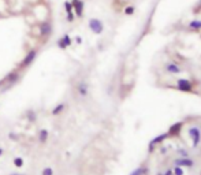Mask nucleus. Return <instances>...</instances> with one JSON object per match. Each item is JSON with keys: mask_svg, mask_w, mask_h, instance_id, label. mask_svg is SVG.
Listing matches in <instances>:
<instances>
[{"mask_svg": "<svg viewBox=\"0 0 201 175\" xmlns=\"http://www.w3.org/2000/svg\"><path fill=\"white\" fill-rule=\"evenodd\" d=\"M187 134H189L190 139H192V147L197 148L201 142V129L198 126H190L189 130H187Z\"/></svg>", "mask_w": 201, "mask_h": 175, "instance_id": "f257e3e1", "label": "nucleus"}, {"mask_svg": "<svg viewBox=\"0 0 201 175\" xmlns=\"http://www.w3.org/2000/svg\"><path fill=\"white\" fill-rule=\"evenodd\" d=\"M19 80H21V73L18 70H12V71H10L7 75L4 77L0 84H7V88H10L14 84H16Z\"/></svg>", "mask_w": 201, "mask_h": 175, "instance_id": "f03ea898", "label": "nucleus"}, {"mask_svg": "<svg viewBox=\"0 0 201 175\" xmlns=\"http://www.w3.org/2000/svg\"><path fill=\"white\" fill-rule=\"evenodd\" d=\"M36 58H37V49H30V51L26 53V56L22 59V62H21V64H19V68L30 67V66L34 63Z\"/></svg>", "mask_w": 201, "mask_h": 175, "instance_id": "7ed1b4c3", "label": "nucleus"}, {"mask_svg": "<svg viewBox=\"0 0 201 175\" xmlns=\"http://www.w3.org/2000/svg\"><path fill=\"white\" fill-rule=\"evenodd\" d=\"M177 89L181 92H186V93H193L194 86L189 80L186 78H178L177 80Z\"/></svg>", "mask_w": 201, "mask_h": 175, "instance_id": "20e7f679", "label": "nucleus"}, {"mask_svg": "<svg viewBox=\"0 0 201 175\" xmlns=\"http://www.w3.org/2000/svg\"><path fill=\"white\" fill-rule=\"evenodd\" d=\"M88 25H89V29H91L95 34H97V36L104 32V23H103L100 19H97V18H91Z\"/></svg>", "mask_w": 201, "mask_h": 175, "instance_id": "39448f33", "label": "nucleus"}, {"mask_svg": "<svg viewBox=\"0 0 201 175\" xmlns=\"http://www.w3.org/2000/svg\"><path fill=\"white\" fill-rule=\"evenodd\" d=\"M38 30H40V37H43L47 40L48 37L52 34V23L49 21H44L43 23L38 26Z\"/></svg>", "mask_w": 201, "mask_h": 175, "instance_id": "423d86ee", "label": "nucleus"}, {"mask_svg": "<svg viewBox=\"0 0 201 175\" xmlns=\"http://www.w3.org/2000/svg\"><path fill=\"white\" fill-rule=\"evenodd\" d=\"M174 166H178V167H186V168H193L196 166L194 160H192L190 157H177L174 159Z\"/></svg>", "mask_w": 201, "mask_h": 175, "instance_id": "0eeeda50", "label": "nucleus"}, {"mask_svg": "<svg viewBox=\"0 0 201 175\" xmlns=\"http://www.w3.org/2000/svg\"><path fill=\"white\" fill-rule=\"evenodd\" d=\"M168 138V134L167 133H163V134H160V135H158V137H155L152 141L149 142V147H148V151L149 152H153V149L156 147H159V145H162L166 139Z\"/></svg>", "mask_w": 201, "mask_h": 175, "instance_id": "6e6552de", "label": "nucleus"}, {"mask_svg": "<svg viewBox=\"0 0 201 175\" xmlns=\"http://www.w3.org/2000/svg\"><path fill=\"white\" fill-rule=\"evenodd\" d=\"M71 4H73V11H74L75 16L82 18V16H83V8H85V3H83L82 0H71Z\"/></svg>", "mask_w": 201, "mask_h": 175, "instance_id": "1a4fd4ad", "label": "nucleus"}, {"mask_svg": "<svg viewBox=\"0 0 201 175\" xmlns=\"http://www.w3.org/2000/svg\"><path fill=\"white\" fill-rule=\"evenodd\" d=\"M164 70H166L168 74H181L183 71V68L179 66V64L174 63V62H168V63L164 66Z\"/></svg>", "mask_w": 201, "mask_h": 175, "instance_id": "9d476101", "label": "nucleus"}, {"mask_svg": "<svg viewBox=\"0 0 201 175\" xmlns=\"http://www.w3.org/2000/svg\"><path fill=\"white\" fill-rule=\"evenodd\" d=\"M182 129H183V122H177V123H174L168 130V137H178V135L181 134Z\"/></svg>", "mask_w": 201, "mask_h": 175, "instance_id": "9b49d317", "label": "nucleus"}, {"mask_svg": "<svg viewBox=\"0 0 201 175\" xmlns=\"http://www.w3.org/2000/svg\"><path fill=\"white\" fill-rule=\"evenodd\" d=\"M77 92H78L79 96H82V97H86L89 95V85H88L86 81H79L78 85H77Z\"/></svg>", "mask_w": 201, "mask_h": 175, "instance_id": "f8f14e48", "label": "nucleus"}, {"mask_svg": "<svg viewBox=\"0 0 201 175\" xmlns=\"http://www.w3.org/2000/svg\"><path fill=\"white\" fill-rule=\"evenodd\" d=\"M64 108H66V104H64V103H60V104H58V105H55V107L52 108L51 114H52L53 116L60 115V114H62V112L64 111Z\"/></svg>", "mask_w": 201, "mask_h": 175, "instance_id": "ddd939ff", "label": "nucleus"}, {"mask_svg": "<svg viewBox=\"0 0 201 175\" xmlns=\"http://www.w3.org/2000/svg\"><path fill=\"white\" fill-rule=\"evenodd\" d=\"M48 137H49V133H48V130H45V129H43V130L38 131V141L40 144H45L48 141Z\"/></svg>", "mask_w": 201, "mask_h": 175, "instance_id": "4468645a", "label": "nucleus"}, {"mask_svg": "<svg viewBox=\"0 0 201 175\" xmlns=\"http://www.w3.org/2000/svg\"><path fill=\"white\" fill-rule=\"evenodd\" d=\"M25 116H26L28 122H30V123H34L36 119H37V115H36V112L33 111V110H29V111L25 114Z\"/></svg>", "mask_w": 201, "mask_h": 175, "instance_id": "2eb2a0df", "label": "nucleus"}, {"mask_svg": "<svg viewBox=\"0 0 201 175\" xmlns=\"http://www.w3.org/2000/svg\"><path fill=\"white\" fill-rule=\"evenodd\" d=\"M177 155L178 157H190V152L187 149H185V148H178Z\"/></svg>", "mask_w": 201, "mask_h": 175, "instance_id": "dca6fc26", "label": "nucleus"}, {"mask_svg": "<svg viewBox=\"0 0 201 175\" xmlns=\"http://www.w3.org/2000/svg\"><path fill=\"white\" fill-rule=\"evenodd\" d=\"M189 28L192 30H201V21L200 19H194L189 23Z\"/></svg>", "mask_w": 201, "mask_h": 175, "instance_id": "f3484780", "label": "nucleus"}, {"mask_svg": "<svg viewBox=\"0 0 201 175\" xmlns=\"http://www.w3.org/2000/svg\"><path fill=\"white\" fill-rule=\"evenodd\" d=\"M12 164H14L16 168L24 167V159H22L21 156H16V157H14V159H12Z\"/></svg>", "mask_w": 201, "mask_h": 175, "instance_id": "a211bd4d", "label": "nucleus"}, {"mask_svg": "<svg viewBox=\"0 0 201 175\" xmlns=\"http://www.w3.org/2000/svg\"><path fill=\"white\" fill-rule=\"evenodd\" d=\"M60 38L63 40V43H64V45H66V47H71L73 41H71V37L68 36V34H63V36L60 37Z\"/></svg>", "mask_w": 201, "mask_h": 175, "instance_id": "6ab92c4d", "label": "nucleus"}, {"mask_svg": "<svg viewBox=\"0 0 201 175\" xmlns=\"http://www.w3.org/2000/svg\"><path fill=\"white\" fill-rule=\"evenodd\" d=\"M172 174L174 175H185V171L182 167H178V166H174L172 167Z\"/></svg>", "mask_w": 201, "mask_h": 175, "instance_id": "aec40b11", "label": "nucleus"}, {"mask_svg": "<svg viewBox=\"0 0 201 175\" xmlns=\"http://www.w3.org/2000/svg\"><path fill=\"white\" fill-rule=\"evenodd\" d=\"M146 174V170L144 167H138V168H135L133 172H131L130 175H145Z\"/></svg>", "mask_w": 201, "mask_h": 175, "instance_id": "412c9836", "label": "nucleus"}, {"mask_svg": "<svg viewBox=\"0 0 201 175\" xmlns=\"http://www.w3.org/2000/svg\"><path fill=\"white\" fill-rule=\"evenodd\" d=\"M134 12H135V7H134V6H127V7L125 8V14H126V15H133Z\"/></svg>", "mask_w": 201, "mask_h": 175, "instance_id": "4be33fe9", "label": "nucleus"}, {"mask_svg": "<svg viewBox=\"0 0 201 175\" xmlns=\"http://www.w3.org/2000/svg\"><path fill=\"white\" fill-rule=\"evenodd\" d=\"M41 175H53V168L52 167H45L41 172Z\"/></svg>", "mask_w": 201, "mask_h": 175, "instance_id": "5701e85b", "label": "nucleus"}, {"mask_svg": "<svg viewBox=\"0 0 201 175\" xmlns=\"http://www.w3.org/2000/svg\"><path fill=\"white\" fill-rule=\"evenodd\" d=\"M64 10H66V12H74L73 11V4H71V1H64Z\"/></svg>", "mask_w": 201, "mask_h": 175, "instance_id": "b1692460", "label": "nucleus"}, {"mask_svg": "<svg viewBox=\"0 0 201 175\" xmlns=\"http://www.w3.org/2000/svg\"><path fill=\"white\" fill-rule=\"evenodd\" d=\"M75 14L74 12H67V22H74Z\"/></svg>", "mask_w": 201, "mask_h": 175, "instance_id": "393cba45", "label": "nucleus"}, {"mask_svg": "<svg viewBox=\"0 0 201 175\" xmlns=\"http://www.w3.org/2000/svg\"><path fill=\"white\" fill-rule=\"evenodd\" d=\"M8 138L12 139V141H18V135H16L15 133H10V134H8Z\"/></svg>", "mask_w": 201, "mask_h": 175, "instance_id": "a878e982", "label": "nucleus"}, {"mask_svg": "<svg viewBox=\"0 0 201 175\" xmlns=\"http://www.w3.org/2000/svg\"><path fill=\"white\" fill-rule=\"evenodd\" d=\"M163 175H174V174H172V168L168 167V168L166 170V171L163 172Z\"/></svg>", "mask_w": 201, "mask_h": 175, "instance_id": "bb28decb", "label": "nucleus"}, {"mask_svg": "<svg viewBox=\"0 0 201 175\" xmlns=\"http://www.w3.org/2000/svg\"><path fill=\"white\" fill-rule=\"evenodd\" d=\"M10 175H25V174H21V172H12V174H10Z\"/></svg>", "mask_w": 201, "mask_h": 175, "instance_id": "cd10ccee", "label": "nucleus"}, {"mask_svg": "<svg viewBox=\"0 0 201 175\" xmlns=\"http://www.w3.org/2000/svg\"><path fill=\"white\" fill-rule=\"evenodd\" d=\"M3 155V149H1V148H0V156Z\"/></svg>", "mask_w": 201, "mask_h": 175, "instance_id": "c85d7f7f", "label": "nucleus"}, {"mask_svg": "<svg viewBox=\"0 0 201 175\" xmlns=\"http://www.w3.org/2000/svg\"><path fill=\"white\" fill-rule=\"evenodd\" d=\"M0 18H1V14H0Z\"/></svg>", "mask_w": 201, "mask_h": 175, "instance_id": "c756f323", "label": "nucleus"}]
</instances>
